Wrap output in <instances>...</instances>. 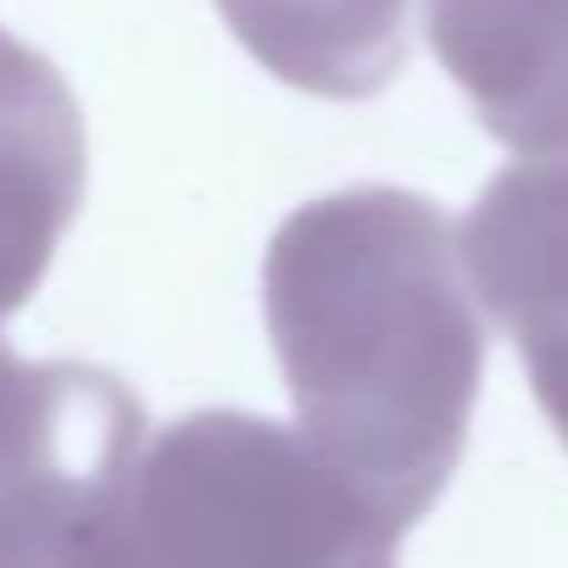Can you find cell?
Instances as JSON below:
<instances>
[{"label": "cell", "instance_id": "6", "mask_svg": "<svg viewBox=\"0 0 568 568\" xmlns=\"http://www.w3.org/2000/svg\"><path fill=\"white\" fill-rule=\"evenodd\" d=\"M429 45L501 145H568V0H429Z\"/></svg>", "mask_w": 568, "mask_h": 568}, {"label": "cell", "instance_id": "2", "mask_svg": "<svg viewBox=\"0 0 568 568\" xmlns=\"http://www.w3.org/2000/svg\"><path fill=\"white\" fill-rule=\"evenodd\" d=\"M402 535L407 524L302 424L251 413H195L162 429L123 507V562L379 568Z\"/></svg>", "mask_w": 568, "mask_h": 568}, {"label": "cell", "instance_id": "8", "mask_svg": "<svg viewBox=\"0 0 568 568\" xmlns=\"http://www.w3.org/2000/svg\"><path fill=\"white\" fill-rule=\"evenodd\" d=\"M524 368H529V385H535L540 413L551 418V429H557L562 446H568V357H535V363H524Z\"/></svg>", "mask_w": 568, "mask_h": 568}, {"label": "cell", "instance_id": "4", "mask_svg": "<svg viewBox=\"0 0 568 568\" xmlns=\"http://www.w3.org/2000/svg\"><path fill=\"white\" fill-rule=\"evenodd\" d=\"M84 201V118L62 73L0 34V318H12Z\"/></svg>", "mask_w": 568, "mask_h": 568}, {"label": "cell", "instance_id": "3", "mask_svg": "<svg viewBox=\"0 0 568 568\" xmlns=\"http://www.w3.org/2000/svg\"><path fill=\"white\" fill-rule=\"evenodd\" d=\"M140 452L145 413L118 374L0 346V562H123Z\"/></svg>", "mask_w": 568, "mask_h": 568}, {"label": "cell", "instance_id": "5", "mask_svg": "<svg viewBox=\"0 0 568 568\" xmlns=\"http://www.w3.org/2000/svg\"><path fill=\"white\" fill-rule=\"evenodd\" d=\"M479 307L524 363L568 357V145L518 151L457 229Z\"/></svg>", "mask_w": 568, "mask_h": 568}, {"label": "cell", "instance_id": "7", "mask_svg": "<svg viewBox=\"0 0 568 568\" xmlns=\"http://www.w3.org/2000/svg\"><path fill=\"white\" fill-rule=\"evenodd\" d=\"M217 12L273 79L329 101L385 90L407 57V0H217Z\"/></svg>", "mask_w": 568, "mask_h": 568}, {"label": "cell", "instance_id": "1", "mask_svg": "<svg viewBox=\"0 0 568 568\" xmlns=\"http://www.w3.org/2000/svg\"><path fill=\"white\" fill-rule=\"evenodd\" d=\"M262 313L296 424L402 524L446 490L485 368L457 229L407 190H341L284 217Z\"/></svg>", "mask_w": 568, "mask_h": 568}]
</instances>
